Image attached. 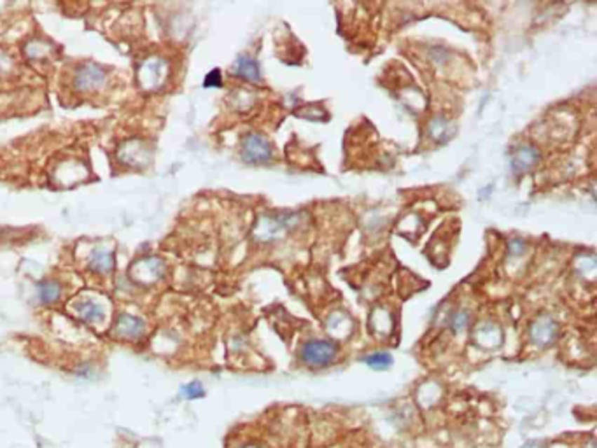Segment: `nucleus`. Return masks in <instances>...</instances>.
<instances>
[{
  "mask_svg": "<svg viewBox=\"0 0 597 448\" xmlns=\"http://www.w3.org/2000/svg\"><path fill=\"white\" fill-rule=\"evenodd\" d=\"M274 151L270 142L260 133H249L242 140V158L246 163L264 165L271 160Z\"/></svg>",
  "mask_w": 597,
  "mask_h": 448,
  "instance_id": "obj_1",
  "label": "nucleus"
},
{
  "mask_svg": "<svg viewBox=\"0 0 597 448\" xmlns=\"http://www.w3.org/2000/svg\"><path fill=\"white\" fill-rule=\"evenodd\" d=\"M337 345L326 340H310L303 345L302 359L310 366H323L331 365L337 358Z\"/></svg>",
  "mask_w": 597,
  "mask_h": 448,
  "instance_id": "obj_2",
  "label": "nucleus"
},
{
  "mask_svg": "<svg viewBox=\"0 0 597 448\" xmlns=\"http://www.w3.org/2000/svg\"><path fill=\"white\" fill-rule=\"evenodd\" d=\"M112 334L125 340H139L144 334V323L139 317L121 313L112 326Z\"/></svg>",
  "mask_w": 597,
  "mask_h": 448,
  "instance_id": "obj_3",
  "label": "nucleus"
},
{
  "mask_svg": "<svg viewBox=\"0 0 597 448\" xmlns=\"http://www.w3.org/2000/svg\"><path fill=\"white\" fill-rule=\"evenodd\" d=\"M529 334H531V340L535 341L536 345H539V347H546V345L552 344L557 337L556 320L549 315L539 317L538 320L532 323L531 330H529Z\"/></svg>",
  "mask_w": 597,
  "mask_h": 448,
  "instance_id": "obj_4",
  "label": "nucleus"
},
{
  "mask_svg": "<svg viewBox=\"0 0 597 448\" xmlns=\"http://www.w3.org/2000/svg\"><path fill=\"white\" fill-rule=\"evenodd\" d=\"M105 81V72L97 65H86L77 70L76 86L79 90H93Z\"/></svg>",
  "mask_w": 597,
  "mask_h": 448,
  "instance_id": "obj_5",
  "label": "nucleus"
},
{
  "mask_svg": "<svg viewBox=\"0 0 597 448\" xmlns=\"http://www.w3.org/2000/svg\"><path fill=\"white\" fill-rule=\"evenodd\" d=\"M539 161V153L535 146H522L515 151L514 158H511V167L515 172H525L529 168L535 167Z\"/></svg>",
  "mask_w": 597,
  "mask_h": 448,
  "instance_id": "obj_6",
  "label": "nucleus"
},
{
  "mask_svg": "<svg viewBox=\"0 0 597 448\" xmlns=\"http://www.w3.org/2000/svg\"><path fill=\"white\" fill-rule=\"evenodd\" d=\"M233 72H235L239 77H242V79L250 81V83H257V81L261 79V72H260V65H257V62L246 55L236 58L235 65H233Z\"/></svg>",
  "mask_w": 597,
  "mask_h": 448,
  "instance_id": "obj_7",
  "label": "nucleus"
},
{
  "mask_svg": "<svg viewBox=\"0 0 597 448\" xmlns=\"http://www.w3.org/2000/svg\"><path fill=\"white\" fill-rule=\"evenodd\" d=\"M76 313L79 315V319H83L84 323L95 324L102 319V306L95 301H81L77 305H74Z\"/></svg>",
  "mask_w": 597,
  "mask_h": 448,
  "instance_id": "obj_8",
  "label": "nucleus"
},
{
  "mask_svg": "<svg viewBox=\"0 0 597 448\" xmlns=\"http://www.w3.org/2000/svg\"><path fill=\"white\" fill-rule=\"evenodd\" d=\"M112 264H114V257H112L111 252L97 250L90 259V270L95 271V273H107V271L112 270Z\"/></svg>",
  "mask_w": 597,
  "mask_h": 448,
  "instance_id": "obj_9",
  "label": "nucleus"
},
{
  "mask_svg": "<svg viewBox=\"0 0 597 448\" xmlns=\"http://www.w3.org/2000/svg\"><path fill=\"white\" fill-rule=\"evenodd\" d=\"M37 294L39 299H41V303H44V305H51V303H55L56 299L60 298V285L58 282H41V284H37Z\"/></svg>",
  "mask_w": 597,
  "mask_h": 448,
  "instance_id": "obj_10",
  "label": "nucleus"
},
{
  "mask_svg": "<svg viewBox=\"0 0 597 448\" xmlns=\"http://www.w3.org/2000/svg\"><path fill=\"white\" fill-rule=\"evenodd\" d=\"M393 361L394 359L389 352H375V354H370L365 358L366 365L373 369H379V372H384V369L391 368Z\"/></svg>",
  "mask_w": 597,
  "mask_h": 448,
  "instance_id": "obj_11",
  "label": "nucleus"
},
{
  "mask_svg": "<svg viewBox=\"0 0 597 448\" xmlns=\"http://www.w3.org/2000/svg\"><path fill=\"white\" fill-rule=\"evenodd\" d=\"M181 394L186 400H199V398L205 396V389L200 382H189L182 387Z\"/></svg>",
  "mask_w": 597,
  "mask_h": 448,
  "instance_id": "obj_12",
  "label": "nucleus"
},
{
  "mask_svg": "<svg viewBox=\"0 0 597 448\" xmlns=\"http://www.w3.org/2000/svg\"><path fill=\"white\" fill-rule=\"evenodd\" d=\"M468 312H464V310H461V312H455L454 315L450 317V327L452 331H455V333H459V331L464 330L466 326H468Z\"/></svg>",
  "mask_w": 597,
  "mask_h": 448,
  "instance_id": "obj_13",
  "label": "nucleus"
},
{
  "mask_svg": "<svg viewBox=\"0 0 597 448\" xmlns=\"http://www.w3.org/2000/svg\"><path fill=\"white\" fill-rule=\"evenodd\" d=\"M221 84H222V76H221V70H219V69L210 70V72H208L203 79L205 88H219Z\"/></svg>",
  "mask_w": 597,
  "mask_h": 448,
  "instance_id": "obj_14",
  "label": "nucleus"
},
{
  "mask_svg": "<svg viewBox=\"0 0 597 448\" xmlns=\"http://www.w3.org/2000/svg\"><path fill=\"white\" fill-rule=\"evenodd\" d=\"M525 250V243L522 240L514 238L510 240V252L511 254H522Z\"/></svg>",
  "mask_w": 597,
  "mask_h": 448,
  "instance_id": "obj_15",
  "label": "nucleus"
}]
</instances>
